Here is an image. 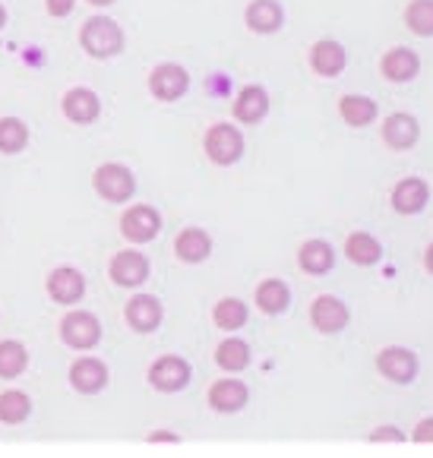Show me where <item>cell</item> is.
Returning a JSON list of instances; mask_svg holds the SVG:
<instances>
[{
  "label": "cell",
  "instance_id": "obj_29",
  "mask_svg": "<svg viewBox=\"0 0 433 458\" xmlns=\"http://www.w3.org/2000/svg\"><path fill=\"white\" fill-rule=\"evenodd\" d=\"M29 142V127L20 117H0V152L4 156H16Z\"/></svg>",
  "mask_w": 433,
  "mask_h": 458
},
{
  "label": "cell",
  "instance_id": "obj_28",
  "mask_svg": "<svg viewBox=\"0 0 433 458\" xmlns=\"http://www.w3.org/2000/svg\"><path fill=\"white\" fill-rule=\"evenodd\" d=\"M212 319H216V326H218V329H225V332L244 329V326H247V303L237 301V297H225V301L216 303Z\"/></svg>",
  "mask_w": 433,
  "mask_h": 458
},
{
  "label": "cell",
  "instance_id": "obj_1",
  "mask_svg": "<svg viewBox=\"0 0 433 458\" xmlns=\"http://www.w3.org/2000/svg\"><path fill=\"white\" fill-rule=\"evenodd\" d=\"M80 45L95 61H111L123 51V29L111 16H92V20L82 22Z\"/></svg>",
  "mask_w": 433,
  "mask_h": 458
},
{
  "label": "cell",
  "instance_id": "obj_11",
  "mask_svg": "<svg viewBox=\"0 0 433 458\" xmlns=\"http://www.w3.org/2000/svg\"><path fill=\"white\" fill-rule=\"evenodd\" d=\"M250 402V389H247L241 379H234V377H225V379H218V383H212V389H209V404H212V411H218V414H234V411H241L244 404Z\"/></svg>",
  "mask_w": 433,
  "mask_h": 458
},
{
  "label": "cell",
  "instance_id": "obj_17",
  "mask_svg": "<svg viewBox=\"0 0 433 458\" xmlns=\"http://www.w3.org/2000/svg\"><path fill=\"white\" fill-rule=\"evenodd\" d=\"M379 70H383V76L389 82H412L420 73V57L414 55L412 47H393V51L383 55Z\"/></svg>",
  "mask_w": 433,
  "mask_h": 458
},
{
  "label": "cell",
  "instance_id": "obj_19",
  "mask_svg": "<svg viewBox=\"0 0 433 458\" xmlns=\"http://www.w3.org/2000/svg\"><path fill=\"white\" fill-rule=\"evenodd\" d=\"M70 383H73L76 392H86V395H95L108 386V367L95 358H82L70 367Z\"/></svg>",
  "mask_w": 433,
  "mask_h": 458
},
{
  "label": "cell",
  "instance_id": "obj_22",
  "mask_svg": "<svg viewBox=\"0 0 433 458\" xmlns=\"http://www.w3.org/2000/svg\"><path fill=\"white\" fill-rule=\"evenodd\" d=\"M174 253L183 263H203L212 253V237L203 228H183L174 241Z\"/></svg>",
  "mask_w": 433,
  "mask_h": 458
},
{
  "label": "cell",
  "instance_id": "obj_39",
  "mask_svg": "<svg viewBox=\"0 0 433 458\" xmlns=\"http://www.w3.org/2000/svg\"><path fill=\"white\" fill-rule=\"evenodd\" d=\"M7 26V10H4V4H0V29Z\"/></svg>",
  "mask_w": 433,
  "mask_h": 458
},
{
  "label": "cell",
  "instance_id": "obj_32",
  "mask_svg": "<svg viewBox=\"0 0 433 458\" xmlns=\"http://www.w3.org/2000/svg\"><path fill=\"white\" fill-rule=\"evenodd\" d=\"M29 411H32V402H29L26 392L10 389L0 395V420L4 424H22L29 418Z\"/></svg>",
  "mask_w": 433,
  "mask_h": 458
},
{
  "label": "cell",
  "instance_id": "obj_24",
  "mask_svg": "<svg viewBox=\"0 0 433 458\" xmlns=\"http://www.w3.org/2000/svg\"><path fill=\"white\" fill-rule=\"evenodd\" d=\"M288 303H292V291L288 284L278 282V278H266L263 284L257 288V307L269 317H278V313L288 310Z\"/></svg>",
  "mask_w": 433,
  "mask_h": 458
},
{
  "label": "cell",
  "instance_id": "obj_35",
  "mask_svg": "<svg viewBox=\"0 0 433 458\" xmlns=\"http://www.w3.org/2000/svg\"><path fill=\"white\" fill-rule=\"evenodd\" d=\"M414 443H433V418H424L414 427Z\"/></svg>",
  "mask_w": 433,
  "mask_h": 458
},
{
  "label": "cell",
  "instance_id": "obj_14",
  "mask_svg": "<svg viewBox=\"0 0 433 458\" xmlns=\"http://www.w3.org/2000/svg\"><path fill=\"white\" fill-rule=\"evenodd\" d=\"M247 29L257 35H272L284 26V10L278 0H250L244 10Z\"/></svg>",
  "mask_w": 433,
  "mask_h": 458
},
{
  "label": "cell",
  "instance_id": "obj_18",
  "mask_svg": "<svg viewBox=\"0 0 433 458\" xmlns=\"http://www.w3.org/2000/svg\"><path fill=\"white\" fill-rule=\"evenodd\" d=\"M165 319L162 301L152 294H140L127 303V323L133 326L136 332H156Z\"/></svg>",
  "mask_w": 433,
  "mask_h": 458
},
{
  "label": "cell",
  "instance_id": "obj_30",
  "mask_svg": "<svg viewBox=\"0 0 433 458\" xmlns=\"http://www.w3.org/2000/svg\"><path fill=\"white\" fill-rule=\"evenodd\" d=\"M29 364V351L20 342H0V379H16Z\"/></svg>",
  "mask_w": 433,
  "mask_h": 458
},
{
  "label": "cell",
  "instance_id": "obj_20",
  "mask_svg": "<svg viewBox=\"0 0 433 458\" xmlns=\"http://www.w3.org/2000/svg\"><path fill=\"white\" fill-rule=\"evenodd\" d=\"M269 114V92L263 86H244L234 98V117L241 123H259Z\"/></svg>",
  "mask_w": 433,
  "mask_h": 458
},
{
  "label": "cell",
  "instance_id": "obj_33",
  "mask_svg": "<svg viewBox=\"0 0 433 458\" xmlns=\"http://www.w3.org/2000/svg\"><path fill=\"white\" fill-rule=\"evenodd\" d=\"M370 443H405V433L386 424V427H379V430L370 433Z\"/></svg>",
  "mask_w": 433,
  "mask_h": 458
},
{
  "label": "cell",
  "instance_id": "obj_10",
  "mask_svg": "<svg viewBox=\"0 0 433 458\" xmlns=\"http://www.w3.org/2000/svg\"><path fill=\"white\" fill-rule=\"evenodd\" d=\"M149 383L158 392H181L190 383V364L177 354H165L162 360H156L149 370Z\"/></svg>",
  "mask_w": 433,
  "mask_h": 458
},
{
  "label": "cell",
  "instance_id": "obj_37",
  "mask_svg": "<svg viewBox=\"0 0 433 458\" xmlns=\"http://www.w3.org/2000/svg\"><path fill=\"white\" fill-rule=\"evenodd\" d=\"M424 266L433 272V243H430V247H427V253H424Z\"/></svg>",
  "mask_w": 433,
  "mask_h": 458
},
{
  "label": "cell",
  "instance_id": "obj_26",
  "mask_svg": "<svg viewBox=\"0 0 433 458\" xmlns=\"http://www.w3.org/2000/svg\"><path fill=\"white\" fill-rule=\"evenodd\" d=\"M345 257L352 259L354 266H377L379 259H383V247H379V241L373 234L358 231V234H352L345 241Z\"/></svg>",
  "mask_w": 433,
  "mask_h": 458
},
{
  "label": "cell",
  "instance_id": "obj_15",
  "mask_svg": "<svg viewBox=\"0 0 433 458\" xmlns=\"http://www.w3.org/2000/svg\"><path fill=\"white\" fill-rule=\"evenodd\" d=\"M427 199H430V187L420 177H405L393 190V209L399 216H418V212H424Z\"/></svg>",
  "mask_w": 433,
  "mask_h": 458
},
{
  "label": "cell",
  "instance_id": "obj_38",
  "mask_svg": "<svg viewBox=\"0 0 433 458\" xmlns=\"http://www.w3.org/2000/svg\"><path fill=\"white\" fill-rule=\"evenodd\" d=\"M89 4H92V7H111L115 0H89Z\"/></svg>",
  "mask_w": 433,
  "mask_h": 458
},
{
  "label": "cell",
  "instance_id": "obj_25",
  "mask_svg": "<svg viewBox=\"0 0 433 458\" xmlns=\"http://www.w3.org/2000/svg\"><path fill=\"white\" fill-rule=\"evenodd\" d=\"M339 114L348 127H367V123L377 121V101L367 98V95H345L339 101Z\"/></svg>",
  "mask_w": 433,
  "mask_h": 458
},
{
  "label": "cell",
  "instance_id": "obj_12",
  "mask_svg": "<svg viewBox=\"0 0 433 458\" xmlns=\"http://www.w3.org/2000/svg\"><path fill=\"white\" fill-rule=\"evenodd\" d=\"M61 111H64V117H67V121H73V123H92L95 117L102 114V101H98V95H95L92 89L76 86V89H70V92L64 95Z\"/></svg>",
  "mask_w": 433,
  "mask_h": 458
},
{
  "label": "cell",
  "instance_id": "obj_16",
  "mask_svg": "<svg viewBox=\"0 0 433 458\" xmlns=\"http://www.w3.org/2000/svg\"><path fill=\"white\" fill-rule=\"evenodd\" d=\"M47 294L55 297L57 303H76L86 294V276L80 269H73V266H61L47 278Z\"/></svg>",
  "mask_w": 433,
  "mask_h": 458
},
{
  "label": "cell",
  "instance_id": "obj_21",
  "mask_svg": "<svg viewBox=\"0 0 433 458\" xmlns=\"http://www.w3.org/2000/svg\"><path fill=\"white\" fill-rule=\"evenodd\" d=\"M418 140H420V127L412 114L395 111V114L386 117V123H383V142L389 148H412Z\"/></svg>",
  "mask_w": 433,
  "mask_h": 458
},
{
  "label": "cell",
  "instance_id": "obj_9",
  "mask_svg": "<svg viewBox=\"0 0 433 458\" xmlns=\"http://www.w3.org/2000/svg\"><path fill=\"white\" fill-rule=\"evenodd\" d=\"M108 276L121 288H136V284H142L149 278V259L142 257V253H136V250H123V253H117L111 259Z\"/></svg>",
  "mask_w": 433,
  "mask_h": 458
},
{
  "label": "cell",
  "instance_id": "obj_2",
  "mask_svg": "<svg viewBox=\"0 0 433 458\" xmlns=\"http://www.w3.org/2000/svg\"><path fill=\"white\" fill-rule=\"evenodd\" d=\"M206 156H209V162L222 165V168L234 165L237 158L244 156V136H241V130L234 123H212L209 133H206Z\"/></svg>",
  "mask_w": 433,
  "mask_h": 458
},
{
  "label": "cell",
  "instance_id": "obj_7",
  "mask_svg": "<svg viewBox=\"0 0 433 458\" xmlns=\"http://www.w3.org/2000/svg\"><path fill=\"white\" fill-rule=\"evenodd\" d=\"M348 319H352V313H348V307L339 301V297L319 294L317 301H313L310 323L317 326L323 335H335V332H342L348 326Z\"/></svg>",
  "mask_w": 433,
  "mask_h": 458
},
{
  "label": "cell",
  "instance_id": "obj_4",
  "mask_svg": "<svg viewBox=\"0 0 433 458\" xmlns=\"http://www.w3.org/2000/svg\"><path fill=\"white\" fill-rule=\"evenodd\" d=\"M61 338L70 344V348L76 351H89L98 344V338H102V323H98V317L89 310H76V313H67L61 323Z\"/></svg>",
  "mask_w": 433,
  "mask_h": 458
},
{
  "label": "cell",
  "instance_id": "obj_34",
  "mask_svg": "<svg viewBox=\"0 0 433 458\" xmlns=\"http://www.w3.org/2000/svg\"><path fill=\"white\" fill-rule=\"evenodd\" d=\"M45 7H47V13H51V16H57V20H64V16L73 13L76 0H45Z\"/></svg>",
  "mask_w": 433,
  "mask_h": 458
},
{
  "label": "cell",
  "instance_id": "obj_3",
  "mask_svg": "<svg viewBox=\"0 0 433 458\" xmlns=\"http://www.w3.org/2000/svg\"><path fill=\"white\" fill-rule=\"evenodd\" d=\"M92 187H95V193L102 196V199L127 202L130 196H133V190H136V181H133V171H130L127 165L111 162V165H102V168L95 171Z\"/></svg>",
  "mask_w": 433,
  "mask_h": 458
},
{
  "label": "cell",
  "instance_id": "obj_23",
  "mask_svg": "<svg viewBox=\"0 0 433 458\" xmlns=\"http://www.w3.org/2000/svg\"><path fill=\"white\" fill-rule=\"evenodd\" d=\"M298 263H301V269L310 272V276H326V272L332 269V263H335V250L326 241H307L298 253Z\"/></svg>",
  "mask_w": 433,
  "mask_h": 458
},
{
  "label": "cell",
  "instance_id": "obj_6",
  "mask_svg": "<svg viewBox=\"0 0 433 458\" xmlns=\"http://www.w3.org/2000/svg\"><path fill=\"white\" fill-rule=\"evenodd\" d=\"M190 89V73L181 67V64H158L149 76V92L156 95L158 101H177L183 98Z\"/></svg>",
  "mask_w": 433,
  "mask_h": 458
},
{
  "label": "cell",
  "instance_id": "obj_8",
  "mask_svg": "<svg viewBox=\"0 0 433 458\" xmlns=\"http://www.w3.org/2000/svg\"><path fill=\"white\" fill-rule=\"evenodd\" d=\"M121 231L127 241L133 243H149L152 237L162 231V216H158L152 206H133V209L123 212Z\"/></svg>",
  "mask_w": 433,
  "mask_h": 458
},
{
  "label": "cell",
  "instance_id": "obj_13",
  "mask_svg": "<svg viewBox=\"0 0 433 458\" xmlns=\"http://www.w3.org/2000/svg\"><path fill=\"white\" fill-rule=\"evenodd\" d=\"M310 67H313V73L332 80V76H339L342 70L348 67V51L339 45V41L319 38L317 45L310 47Z\"/></svg>",
  "mask_w": 433,
  "mask_h": 458
},
{
  "label": "cell",
  "instance_id": "obj_31",
  "mask_svg": "<svg viewBox=\"0 0 433 458\" xmlns=\"http://www.w3.org/2000/svg\"><path fill=\"white\" fill-rule=\"evenodd\" d=\"M405 26L420 38H433V0H412L405 10Z\"/></svg>",
  "mask_w": 433,
  "mask_h": 458
},
{
  "label": "cell",
  "instance_id": "obj_5",
  "mask_svg": "<svg viewBox=\"0 0 433 458\" xmlns=\"http://www.w3.org/2000/svg\"><path fill=\"white\" fill-rule=\"evenodd\" d=\"M377 367L389 383H399V386L414 383V377H418V358H414V351L399 348V344H389V348L379 351Z\"/></svg>",
  "mask_w": 433,
  "mask_h": 458
},
{
  "label": "cell",
  "instance_id": "obj_27",
  "mask_svg": "<svg viewBox=\"0 0 433 458\" xmlns=\"http://www.w3.org/2000/svg\"><path fill=\"white\" fill-rule=\"evenodd\" d=\"M216 364L228 373H241L250 367V344L241 342V338H228V342L218 344L216 351Z\"/></svg>",
  "mask_w": 433,
  "mask_h": 458
},
{
  "label": "cell",
  "instance_id": "obj_36",
  "mask_svg": "<svg viewBox=\"0 0 433 458\" xmlns=\"http://www.w3.org/2000/svg\"><path fill=\"white\" fill-rule=\"evenodd\" d=\"M149 443H177V433H152Z\"/></svg>",
  "mask_w": 433,
  "mask_h": 458
}]
</instances>
